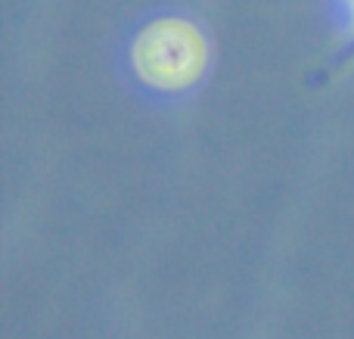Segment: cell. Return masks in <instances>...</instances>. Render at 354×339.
<instances>
[{"mask_svg":"<svg viewBox=\"0 0 354 339\" xmlns=\"http://www.w3.org/2000/svg\"><path fill=\"white\" fill-rule=\"evenodd\" d=\"M208 37L187 16H156L134 31L128 44V66L137 84L159 97L193 91L208 72Z\"/></svg>","mask_w":354,"mask_h":339,"instance_id":"6da1fadb","label":"cell"},{"mask_svg":"<svg viewBox=\"0 0 354 339\" xmlns=\"http://www.w3.org/2000/svg\"><path fill=\"white\" fill-rule=\"evenodd\" d=\"M339 12H342V28L354 44V0H339Z\"/></svg>","mask_w":354,"mask_h":339,"instance_id":"7a4b0ae2","label":"cell"}]
</instances>
